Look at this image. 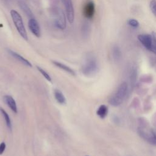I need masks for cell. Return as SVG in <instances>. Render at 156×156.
Instances as JSON below:
<instances>
[{
  "mask_svg": "<svg viewBox=\"0 0 156 156\" xmlns=\"http://www.w3.org/2000/svg\"><path fill=\"white\" fill-rule=\"evenodd\" d=\"M95 13V5L93 1H87L83 7V14L85 18L91 20L93 18Z\"/></svg>",
  "mask_w": 156,
  "mask_h": 156,
  "instance_id": "obj_5",
  "label": "cell"
},
{
  "mask_svg": "<svg viewBox=\"0 0 156 156\" xmlns=\"http://www.w3.org/2000/svg\"><path fill=\"white\" fill-rule=\"evenodd\" d=\"M112 55L114 60L118 61L121 57V51L118 46H114L112 49Z\"/></svg>",
  "mask_w": 156,
  "mask_h": 156,
  "instance_id": "obj_16",
  "label": "cell"
},
{
  "mask_svg": "<svg viewBox=\"0 0 156 156\" xmlns=\"http://www.w3.org/2000/svg\"><path fill=\"white\" fill-rule=\"evenodd\" d=\"M54 97L56 101L60 104H65L66 103V99L63 93L58 89H55L54 91Z\"/></svg>",
  "mask_w": 156,
  "mask_h": 156,
  "instance_id": "obj_13",
  "label": "cell"
},
{
  "mask_svg": "<svg viewBox=\"0 0 156 156\" xmlns=\"http://www.w3.org/2000/svg\"><path fill=\"white\" fill-rule=\"evenodd\" d=\"M128 86L126 82H124L118 87L115 93L109 99V103L115 107L120 105L127 96Z\"/></svg>",
  "mask_w": 156,
  "mask_h": 156,
  "instance_id": "obj_1",
  "label": "cell"
},
{
  "mask_svg": "<svg viewBox=\"0 0 156 156\" xmlns=\"http://www.w3.org/2000/svg\"><path fill=\"white\" fill-rule=\"evenodd\" d=\"M52 63H53V64H54V65H55V66H57L58 68H60V69H62L65 71L66 72H68V73H69V74H72V75H73V76L75 75L74 71L71 68H69V66H68L64 65L63 63H60V62H57V61H54V60L52 61Z\"/></svg>",
  "mask_w": 156,
  "mask_h": 156,
  "instance_id": "obj_14",
  "label": "cell"
},
{
  "mask_svg": "<svg viewBox=\"0 0 156 156\" xmlns=\"http://www.w3.org/2000/svg\"><path fill=\"white\" fill-rule=\"evenodd\" d=\"M82 35L86 38L89 35L90 32V27L89 26V24L88 23H84L82 26L81 29Z\"/></svg>",
  "mask_w": 156,
  "mask_h": 156,
  "instance_id": "obj_18",
  "label": "cell"
},
{
  "mask_svg": "<svg viewBox=\"0 0 156 156\" xmlns=\"http://www.w3.org/2000/svg\"><path fill=\"white\" fill-rule=\"evenodd\" d=\"M28 26L30 32L37 37H40L41 35L40 28L37 21L35 18H30L28 22Z\"/></svg>",
  "mask_w": 156,
  "mask_h": 156,
  "instance_id": "obj_9",
  "label": "cell"
},
{
  "mask_svg": "<svg viewBox=\"0 0 156 156\" xmlns=\"http://www.w3.org/2000/svg\"><path fill=\"white\" fill-rule=\"evenodd\" d=\"M4 101L9 106V107L15 113H17V106L14 99L10 95H5L3 98Z\"/></svg>",
  "mask_w": 156,
  "mask_h": 156,
  "instance_id": "obj_10",
  "label": "cell"
},
{
  "mask_svg": "<svg viewBox=\"0 0 156 156\" xmlns=\"http://www.w3.org/2000/svg\"><path fill=\"white\" fill-rule=\"evenodd\" d=\"M0 112L4 118L7 127L9 129V130H11L12 129V123H11V120H10V118L9 115L2 108H1V107H0Z\"/></svg>",
  "mask_w": 156,
  "mask_h": 156,
  "instance_id": "obj_17",
  "label": "cell"
},
{
  "mask_svg": "<svg viewBox=\"0 0 156 156\" xmlns=\"http://www.w3.org/2000/svg\"><path fill=\"white\" fill-rule=\"evenodd\" d=\"M128 24L129 26H130L131 27H134V28H136V27H138L139 26V23L138 21L135 20V19H133V18H132V19H129L128 20Z\"/></svg>",
  "mask_w": 156,
  "mask_h": 156,
  "instance_id": "obj_21",
  "label": "cell"
},
{
  "mask_svg": "<svg viewBox=\"0 0 156 156\" xmlns=\"http://www.w3.org/2000/svg\"><path fill=\"white\" fill-rule=\"evenodd\" d=\"M9 51V53L13 57H14L15 59H16L17 60H18L20 62H21V63L25 65L26 66H29V67H32V64L27 60L25 58H24L23 56H21V55H20L19 54H18L17 52L12 51V50H10V49H9L8 50Z\"/></svg>",
  "mask_w": 156,
  "mask_h": 156,
  "instance_id": "obj_11",
  "label": "cell"
},
{
  "mask_svg": "<svg viewBox=\"0 0 156 156\" xmlns=\"http://www.w3.org/2000/svg\"><path fill=\"white\" fill-rule=\"evenodd\" d=\"M98 69V65L96 58L92 55H88L86 57L85 63L82 67V72L85 76H92Z\"/></svg>",
  "mask_w": 156,
  "mask_h": 156,
  "instance_id": "obj_2",
  "label": "cell"
},
{
  "mask_svg": "<svg viewBox=\"0 0 156 156\" xmlns=\"http://www.w3.org/2000/svg\"><path fill=\"white\" fill-rule=\"evenodd\" d=\"M18 4L20 6V7L23 10V11L24 12V13L30 18H34V15L32 12L31 11L29 7L23 1H18Z\"/></svg>",
  "mask_w": 156,
  "mask_h": 156,
  "instance_id": "obj_12",
  "label": "cell"
},
{
  "mask_svg": "<svg viewBox=\"0 0 156 156\" xmlns=\"http://www.w3.org/2000/svg\"><path fill=\"white\" fill-rule=\"evenodd\" d=\"M54 23L55 26L59 29H65L66 26V22L64 12L60 9L54 10Z\"/></svg>",
  "mask_w": 156,
  "mask_h": 156,
  "instance_id": "obj_4",
  "label": "cell"
},
{
  "mask_svg": "<svg viewBox=\"0 0 156 156\" xmlns=\"http://www.w3.org/2000/svg\"><path fill=\"white\" fill-rule=\"evenodd\" d=\"M138 132L141 137L147 140L150 144L156 146V134L152 130L146 131L144 129L139 127Z\"/></svg>",
  "mask_w": 156,
  "mask_h": 156,
  "instance_id": "obj_6",
  "label": "cell"
},
{
  "mask_svg": "<svg viewBox=\"0 0 156 156\" xmlns=\"http://www.w3.org/2000/svg\"><path fill=\"white\" fill-rule=\"evenodd\" d=\"M150 9L153 14L156 16V1L152 0L150 2Z\"/></svg>",
  "mask_w": 156,
  "mask_h": 156,
  "instance_id": "obj_22",
  "label": "cell"
},
{
  "mask_svg": "<svg viewBox=\"0 0 156 156\" xmlns=\"http://www.w3.org/2000/svg\"><path fill=\"white\" fill-rule=\"evenodd\" d=\"M37 68L38 70L39 71V72L44 76V77L45 79H46V80H48L49 81V82H51V78L50 76L49 75V74H48L46 71H45L43 69H42L41 68H40V67H39V66H37Z\"/></svg>",
  "mask_w": 156,
  "mask_h": 156,
  "instance_id": "obj_20",
  "label": "cell"
},
{
  "mask_svg": "<svg viewBox=\"0 0 156 156\" xmlns=\"http://www.w3.org/2000/svg\"><path fill=\"white\" fill-rule=\"evenodd\" d=\"M65 8L67 19L70 23H73L74 20V11L71 0H62Z\"/></svg>",
  "mask_w": 156,
  "mask_h": 156,
  "instance_id": "obj_7",
  "label": "cell"
},
{
  "mask_svg": "<svg viewBox=\"0 0 156 156\" xmlns=\"http://www.w3.org/2000/svg\"><path fill=\"white\" fill-rule=\"evenodd\" d=\"M5 149V144L4 142H2L0 144V155L3 154Z\"/></svg>",
  "mask_w": 156,
  "mask_h": 156,
  "instance_id": "obj_23",
  "label": "cell"
},
{
  "mask_svg": "<svg viewBox=\"0 0 156 156\" xmlns=\"http://www.w3.org/2000/svg\"><path fill=\"white\" fill-rule=\"evenodd\" d=\"M152 35V47H151V51L152 52H154L155 54H156V32H152L151 34Z\"/></svg>",
  "mask_w": 156,
  "mask_h": 156,
  "instance_id": "obj_19",
  "label": "cell"
},
{
  "mask_svg": "<svg viewBox=\"0 0 156 156\" xmlns=\"http://www.w3.org/2000/svg\"><path fill=\"white\" fill-rule=\"evenodd\" d=\"M108 113V108L106 105H101L98 108L96 113L97 115L101 118H104Z\"/></svg>",
  "mask_w": 156,
  "mask_h": 156,
  "instance_id": "obj_15",
  "label": "cell"
},
{
  "mask_svg": "<svg viewBox=\"0 0 156 156\" xmlns=\"http://www.w3.org/2000/svg\"><path fill=\"white\" fill-rule=\"evenodd\" d=\"M138 39L140 42L143 45V46L149 51H151L152 47V35L151 34H140L138 36Z\"/></svg>",
  "mask_w": 156,
  "mask_h": 156,
  "instance_id": "obj_8",
  "label": "cell"
},
{
  "mask_svg": "<svg viewBox=\"0 0 156 156\" xmlns=\"http://www.w3.org/2000/svg\"><path fill=\"white\" fill-rule=\"evenodd\" d=\"M10 15L12 19V21L14 23V25L18 30L20 35L26 40H28L27 34L23 21L22 17L20 13L15 10H12L10 11Z\"/></svg>",
  "mask_w": 156,
  "mask_h": 156,
  "instance_id": "obj_3",
  "label": "cell"
}]
</instances>
